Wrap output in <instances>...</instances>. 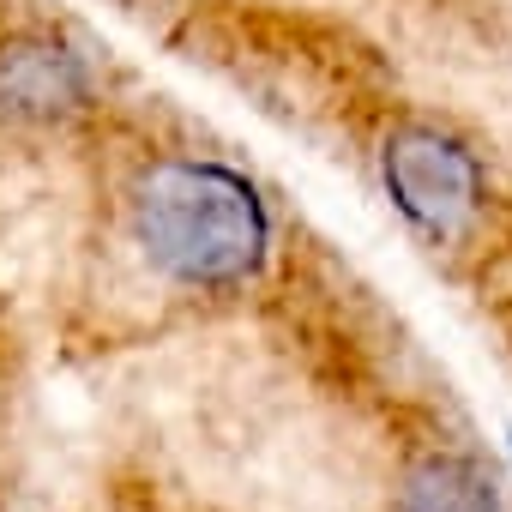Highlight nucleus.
I'll list each match as a JSON object with an SVG mask.
<instances>
[{
  "label": "nucleus",
  "instance_id": "nucleus-3",
  "mask_svg": "<svg viewBox=\"0 0 512 512\" xmlns=\"http://www.w3.org/2000/svg\"><path fill=\"white\" fill-rule=\"evenodd\" d=\"M91 103V67L61 37L0 43V115L13 121H67Z\"/></svg>",
  "mask_w": 512,
  "mask_h": 512
},
{
  "label": "nucleus",
  "instance_id": "nucleus-1",
  "mask_svg": "<svg viewBox=\"0 0 512 512\" xmlns=\"http://www.w3.org/2000/svg\"><path fill=\"white\" fill-rule=\"evenodd\" d=\"M145 260L181 290H235L266 266L272 211L247 175L211 157H157L127 193Z\"/></svg>",
  "mask_w": 512,
  "mask_h": 512
},
{
  "label": "nucleus",
  "instance_id": "nucleus-2",
  "mask_svg": "<svg viewBox=\"0 0 512 512\" xmlns=\"http://www.w3.org/2000/svg\"><path fill=\"white\" fill-rule=\"evenodd\" d=\"M380 187L398 205V217L416 235H428V241L464 235L476 223L482 199H488L476 151L464 139L440 133V127H422V121H404V127L386 133V145H380Z\"/></svg>",
  "mask_w": 512,
  "mask_h": 512
},
{
  "label": "nucleus",
  "instance_id": "nucleus-4",
  "mask_svg": "<svg viewBox=\"0 0 512 512\" xmlns=\"http://www.w3.org/2000/svg\"><path fill=\"white\" fill-rule=\"evenodd\" d=\"M398 512H500V482L464 452H422L398 476Z\"/></svg>",
  "mask_w": 512,
  "mask_h": 512
}]
</instances>
